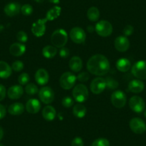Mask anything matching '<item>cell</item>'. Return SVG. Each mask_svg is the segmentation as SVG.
Listing matches in <instances>:
<instances>
[{"label":"cell","instance_id":"ba28073f","mask_svg":"<svg viewBox=\"0 0 146 146\" xmlns=\"http://www.w3.org/2000/svg\"><path fill=\"white\" fill-rule=\"evenodd\" d=\"M129 107L133 112L136 113H141L144 111L145 103L144 100L140 96H133L129 100Z\"/></svg>","mask_w":146,"mask_h":146},{"label":"cell","instance_id":"f35d334b","mask_svg":"<svg viewBox=\"0 0 146 146\" xmlns=\"http://www.w3.org/2000/svg\"><path fill=\"white\" fill-rule=\"evenodd\" d=\"M133 32H134V28H133V27L132 26V25H126L125 27H124V29H123V34H124V35L125 36H130V35H133Z\"/></svg>","mask_w":146,"mask_h":146},{"label":"cell","instance_id":"f546056e","mask_svg":"<svg viewBox=\"0 0 146 146\" xmlns=\"http://www.w3.org/2000/svg\"><path fill=\"white\" fill-rule=\"evenodd\" d=\"M25 90L26 93L29 95H34L39 92L38 88L36 87V85H35L33 83H29L26 85Z\"/></svg>","mask_w":146,"mask_h":146},{"label":"cell","instance_id":"7a4b0ae2","mask_svg":"<svg viewBox=\"0 0 146 146\" xmlns=\"http://www.w3.org/2000/svg\"><path fill=\"white\" fill-rule=\"evenodd\" d=\"M68 36L66 31L63 29H58L54 31L51 36V43L57 48L64 47L67 42Z\"/></svg>","mask_w":146,"mask_h":146},{"label":"cell","instance_id":"d590c367","mask_svg":"<svg viewBox=\"0 0 146 146\" xmlns=\"http://www.w3.org/2000/svg\"><path fill=\"white\" fill-rule=\"evenodd\" d=\"M62 105L64 108H71L73 105V104H74V100H73L72 98H70V97H64L62 99Z\"/></svg>","mask_w":146,"mask_h":146},{"label":"cell","instance_id":"8992f818","mask_svg":"<svg viewBox=\"0 0 146 146\" xmlns=\"http://www.w3.org/2000/svg\"><path fill=\"white\" fill-rule=\"evenodd\" d=\"M132 74L138 80H146V60H140L131 67Z\"/></svg>","mask_w":146,"mask_h":146},{"label":"cell","instance_id":"60d3db41","mask_svg":"<svg viewBox=\"0 0 146 146\" xmlns=\"http://www.w3.org/2000/svg\"><path fill=\"white\" fill-rule=\"evenodd\" d=\"M59 54H60V56L62 58H67L70 55V50L67 47H63L60 49Z\"/></svg>","mask_w":146,"mask_h":146},{"label":"cell","instance_id":"44dd1931","mask_svg":"<svg viewBox=\"0 0 146 146\" xmlns=\"http://www.w3.org/2000/svg\"><path fill=\"white\" fill-rule=\"evenodd\" d=\"M69 67L72 71L78 72L82 68V61L80 57L78 56H74L70 59L69 62Z\"/></svg>","mask_w":146,"mask_h":146},{"label":"cell","instance_id":"277c9868","mask_svg":"<svg viewBox=\"0 0 146 146\" xmlns=\"http://www.w3.org/2000/svg\"><path fill=\"white\" fill-rule=\"evenodd\" d=\"M77 77L70 72L63 73L60 78V85L64 90H70L74 87Z\"/></svg>","mask_w":146,"mask_h":146},{"label":"cell","instance_id":"7bdbcfd3","mask_svg":"<svg viewBox=\"0 0 146 146\" xmlns=\"http://www.w3.org/2000/svg\"><path fill=\"white\" fill-rule=\"evenodd\" d=\"M7 113L6 108L4 105H2V104H0V120L3 119L5 117Z\"/></svg>","mask_w":146,"mask_h":146},{"label":"cell","instance_id":"30bf717a","mask_svg":"<svg viewBox=\"0 0 146 146\" xmlns=\"http://www.w3.org/2000/svg\"><path fill=\"white\" fill-rule=\"evenodd\" d=\"M129 126L132 131L135 134H143L146 131V124L141 118L133 117L129 123Z\"/></svg>","mask_w":146,"mask_h":146},{"label":"cell","instance_id":"5b68a950","mask_svg":"<svg viewBox=\"0 0 146 146\" xmlns=\"http://www.w3.org/2000/svg\"><path fill=\"white\" fill-rule=\"evenodd\" d=\"M95 29L97 34L102 37H106L111 35L113 30L111 24L106 20H101L98 22L95 25Z\"/></svg>","mask_w":146,"mask_h":146},{"label":"cell","instance_id":"7402d4cb","mask_svg":"<svg viewBox=\"0 0 146 146\" xmlns=\"http://www.w3.org/2000/svg\"><path fill=\"white\" fill-rule=\"evenodd\" d=\"M42 117H44V120L47 121H52L54 120L57 115L56 110L51 105H47L44 107V109L42 110Z\"/></svg>","mask_w":146,"mask_h":146},{"label":"cell","instance_id":"52a82bcc","mask_svg":"<svg viewBox=\"0 0 146 146\" xmlns=\"http://www.w3.org/2000/svg\"><path fill=\"white\" fill-rule=\"evenodd\" d=\"M70 36L72 41L76 44H83L86 40V34L85 31L79 27H73L70 30Z\"/></svg>","mask_w":146,"mask_h":146},{"label":"cell","instance_id":"5bb4252c","mask_svg":"<svg viewBox=\"0 0 146 146\" xmlns=\"http://www.w3.org/2000/svg\"><path fill=\"white\" fill-rule=\"evenodd\" d=\"M115 47L117 51L125 52L130 47V41L125 36H117L115 40Z\"/></svg>","mask_w":146,"mask_h":146},{"label":"cell","instance_id":"d4e9b609","mask_svg":"<svg viewBox=\"0 0 146 146\" xmlns=\"http://www.w3.org/2000/svg\"><path fill=\"white\" fill-rule=\"evenodd\" d=\"M116 67L121 72H126L131 68V62L127 58H121L116 63Z\"/></svg>","mask_w":146,"mask_h":146},{"label":"cell","instance_id":"e575fe53","mask_svg":"<svg viewBox=\"0 0 146 146\" xmlns=\"http://www.w3.org/2000/svg\"><path fill=\"white\" fill-rule=\"evenodd\" d=\"M24 64L22 61L17 60L15 61L12 64V69L15 72H20L23 70Z\"/></svg>","mask_w":146,"mask_h":146},{"label":"cell","instance_id":"4dcf8cb0","mask_svg":"<svg viewBox=\"0 0 146 146\" xmlns=\"http://www.w3.org/2000/svg\"><path fill=\"white\" fill-rule=\"evenodd\" d=\"M105 81H106V87L110 90H116L118 87L119 84L117 81L111 77H108L105 79Z\"/></svg>","mask_w":146,"mask_h":146},{"label":"cell","instance_id":"6da1fadb","mask_svg":"<svg viewBox=\"0 0 146 146\" xmlns=\"http://www.w3.org/2000/svg\"><path fill=\"white\" fill-rule=\"evenodd\" d=\"M109 60L102 54H95L88 60L87 68L89 72L98 76H102L108 72L110 70Z\"/></svg>","mask_w":146,"mask_h":146},{"label":"cell","instance_id":"d6a6232c","mask_svg":"<svg viewBox=\"0 0 146 146\" xmlns=\"http://www.w3.org/2000/svg\"><path fill=\"white\" fill-rule=\"evenodd\" d=\"M21 12L24 16H29L33 12V7L29 4H25L21 7Z\"/></svg>","mask_w":146,"mask_h":146},{"label":"cell","instance_id":"e0dca14e","mask_svg":"<svg viewBox=\"0 0 146 146\" xmlns=\"http://www.w3.org/2000/svg\"><path fill=\"white\" fill-rule=\"evenodd\" d=\"M26 110L30 114H36L40 110L41 104L36 99H29L25 105Z\"/></svg>","mask_w":146,"mask_h":146},{"label":"cell","instance_id":"f1b7e54d","mask_svg":"<svg viewBox=\"0 0 146 146\" xmlns=\"http://www.w3.org/2000/svg\"><path fill=\"white\" fill-rule=\"evenodd\" d=\"M87 16L88 19L91 22H97L100 18V11L95 7L89 8L87 12Z\"/></svg>","mask_w":146,"mask_h":146},{"label":"cell","instance_id":"83f0119b","mask_svg":"<svg viewBox=\"0 0 146 146\" xmlns=\"http://www.w3.org/2000/svg\"><path fill=\"white\" fill-rule=\"evenodd\" d=\"M57 50L54 46L47 45L42 49V54L47 59H52L57 54Z\"/></svg>","mask_w":146,"mask_h":146},{"label":"cell","instance_id":"bcb514c9","mask_svg":"<svg viewBox=\"0 0 146 146\" xmlns=\"http://www.w3.org/2000/svg\"><path fill=\"white\" fill-rule=\"evenodd\" d=\"M144 116H145V117L146 118V110H145V112H144Z\"/></svg>","mask_w":146,"mask_h":146},{"label":"cell","instance_id":"4316f807","mask_svg":"<svg viewBox=\"0 0 146 146\" xmlns=\"http://www.w3.org/2000/svg\"><path fill=\"white\" fill-rule=\"evenodd\" d=\"M60 13H61V7L55 6L47 12L46 19H47V21H53L60 16Z\"/></svg>","mask_w":146,"mask_h":146},{"label":"cell","instance_id":"cb8c5ba5","mask_svg":"<svg viewBox=\"0 0 146 146\" xmlns=\"http://www.w3.org/2000/svg\"><path fill=\"white\" fill-rule=\"evenodd\" d=\"M25 111V106L20 102H15L8 108V113L12 115H20Z\"/></svg>","mask_w":146,"mask_h":146},{"label":"cell","instance_id":"f6af8a7d","mask_svg":"<svg viewBox=\"0 0 146 146\" xmlns=\"http://www.w3.org/2000/svg\"><path fill=\"white\" fill-rule=\"evenodd\" d=\"M3 136H4V130L2 127H0V141L3 138Z\"/></svg>","mask_w":146,"mask_h":146},{"label":"cell","instance_id":"d6986e66","mask_svg":"<svg viewBox=\"0 0 146 146\" xmlns=\"http://www.w3.org/2000/svg\"><path fill=\"white\" fill-rule=\"evenodd\" d=\"M145 88V85L143 82L140 80H133L128 84L127 89L130 92L133 93H140L143 92Z\"/></svg>","mask_w":146,"mask_h":146},{"label":"cell","instance_id":"836d02e7","mask_svg":"<svg viewBox=\"0 0 146 146\" xmlns=\"http://www.w3.org/2000/svg\"><path fill=\"white\" fill-rule=\"evenodd\" d=\"M30 78H29V75H28L27 73H22L20 75L18 78V82H19V85H27L28 82H29Z\"/></svg>","mask_w":146,"mask_h":146},{"label":"cell","instance_id":"2e32d148","mask_svg":"<svg viewBox=\"0 0 146 146\" xmlns=\"http://www.w3.org/2000/svg\"><path fill=\"white\" fill-rule=\"evenodd\" d=\"M24 93V89L22 85H13L7 90V96L11 100L19 99Z\"/></svg>","mask_w":146,"mask_h":146},{"label":"cell","instance_id":"4fadbf2b","mask_svg":"<svg viewBox=\"0 0 146 146\" xmlns=\"http://www.w3.org/2000/svg\"><path fill=\"white\" fill-rule=\"evenodd\" d=\"M106 88V81L104 78H96L91 82L90 90L95 95L102 93Z\"/></svg>","mask_w":146,"mask_h":146},{"label":"cell","instance_id":"484cf974","mask_svg":"<svg viewBox=\"0 0 146 146\" xmlns=\"http://www.w3.org/2000/svg\"><path fill=\"white\" fill-rule=\"evenodd\" d=\"M72 113L73 115L78 118H82L87 113L86 108L82 104H77L73 108Z\"/></svg>","mask_w":146,"mask_h":146},{"label":"cell","instance_id":"3957f363","mask_svg":"<svg viewBox=\"0 0 146 146\" xmlns=\"http://www.w3.org/2000/svg\"><path fill=\"white\" fill-rule=\"evenodd\" d=\"M72 96L75 100L79 103L85 102L89 97L88 88L83 84H78L73 89Z\"/></svg>","mask_w":146,"mask_h":146},{"label":"cell","instance_id":"7c38bea8","mask_svg":"<svg viewBox=\"0 0 146 146\" xmlns=\"http://www.w3.org/2000/svg\"><path fill=\"white\" fill-rule=\"evenodd\" d=\"M47 19H40L32 24V32L36 37H40L44 35L46 31V23Z\"/></svg>","mask_w":146,"mask_h":146},{"label":"cell","instance_id":"8d00e7d4","mask_svg":"<svg viewBox=\"0 0 146 146\" xmlns=\"http://www.w3.org/2000/svg\"><path fill=\"white\" fill-rule=\"evenodd\" d=\"M17 39L20 42L25 43L28 40V36L25 32H24V31H19L17 34Z\"/></svg>","mask_w":146,"mask_h":146},{"label":"cell","instance_id":"9a60e30c","mask_svg":"<svg viewBox=\"0 0 146 146\" xmlns=\"http://www.w3.org/2000/svg\"><path fill=\"white\" fill-rule=\"evenodd\" d=\"M35 80L36 83L40 85H44L48 83L49 80H50V75L47 71L44 69L41 68L39 69L35 73Z\"/></svg>","mask_w":146,"mask_h":146},{"label":"cell","instance_id":"603a6c76","mask_svg":"<svg viewBox=\"0 0 146 146\" xmlns=\"http://www.w3.org/2000/svg\"><path fill=\"white\" fill-rule=\"evenodd\" d=\"M12 67H10L6 62L0 61V78L7 79L12 75Z\"/></svg>","mask_w":146,"mask_h":146},{"label":"cell","instance_id":"7dc6e473","mask_svg":"<svg viewBox=\"0 0 146 146\" xmlns=\"http://www.w3.org/2000/svg\"><path fill=\"white\" fill-rule=\"evenodd\" d=\"M0 146H5V145H2V144H0Z\"/></svg>","mask_w":146,"mask_h":146},{"label":"cell","instance_id":"9c48e42d","mask_svg":"<svg viewBox=\"0 0 146 146\" xmlns=\"http://www.w3.org/2000/svg\"><path fill=\"white\" fill-rule=\"evenodd\" d=\"M127 102L126 95L123 91L116 90L111 95V102L116 108H123Z\"/></svg>","mask_w":146,"mask_h":146},{"label":"cell","instance_id":"ac0fdd59","mask_svg":"<svg viewBox=\"0 0 146 146\" xmlns=\"http://www.w3.org/2000/svg\"><path fill=\"white\" fill-rule=\"evenodd\" d=\"M4 11L8 17L16 16L21 11V5L18 2H10L5 7Z\"/></svg>","mask_w":146,"mask_h":146},{"label":"cell","instance_id":"1f68e13d","mask_svg":"<svg viewBox=\"0 0 146 146\" xmlns=\"http://www.w3.org/2000/svg\"><path fill=\"white\" fill-rule=\"evenodd\" d=\"M110 142L108 139L100 137L94 140L92 143V146H110Z\"/></svg>","mask_w":146,"mask_h":146},{"label":"cell","instance_id":"8fae6325","mask_svg":"<svg viewBox=\"0 0 146 146\" xmlns=\"http://www.w3.org/2000/svg\"><path fill=\"white\" fill-rule=\"evenodd\" d=\"M39 98L44 104L52 103L54 99V93L50 87H43L39 91Z\"/></svg>","mask_w":146,"mask_h":146},{"label":"cell","instance_id":"ee69618b","mask_svg":"<svg viewBox=\"0 0 146 146\" xmlns=\"http://www.w3.org/2000/svg\"><path fill=\"white\" fill-rule=\"evenodd\" d=\"M88 32H90V33H92V32H93L95 30V27H93L92 26H88Z\"/></svg>","mask_w":146,"mask_h":146},{"label":"cell","instance_id":"b9f144b4","mask_svg":"<svg viewBox=\"0 0 146 146\" xmlns=\"http://www.w3.org/2000/svg\"><path fill=\"white\" fill-rule=\"evenodd\" d=\"M7 90L3 85L0 84V101H2L6 97Z\"/></svg>","mask_w":146,"mask_h":146},{"label":"cell","instance_id":"ab89813d","mask_svg":"<svg viewBox=\"0 0 146 146\" xmlns=\"http://www.w3.org/2000/svg\"><path fill=\"white\" fill-rule=\"evenodd\" d=\"M71 146H84L83 140L80 137H75L72 141Z\"/></svg>","mask_w":146,"mask_h":146},{"label":"cell","instance_id":"ffe728a7","mask_svg":"<svg viewBox=\"0 0 146 146\" xmlns=\"http://www.w3.org/2000/svg\"><path fill=\"white\" fill-rule=\"evenodd\" d=\"M26 51V47L22 43H13L9 47V52L15 57H20Z\"/></svg>","mask_w":146,"mask_h":146},{"label":"cell","instance_id":"74e56055","mask_svg":"<svg viewBox=\"0 0 146 146\" xmlns=\"http://www.w3.org/2000/svg\"><path fill=\"white\" fill-rule=\"evenodd\" d=\"M90 78V74L87 72H82L80 73L79 75L77 76V79L80 82H87Z\"/></svg>","mask_w":146,"mask_h":146}]
</instances>
